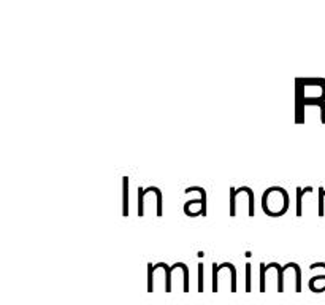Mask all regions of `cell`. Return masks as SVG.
Returning <instances> with one entry per match:
<instances>
[{
  "label": "cell",
  "instance_id": "obj_13",
  "mask_svg": "<svg viewBox=\"0 0 325 305\" xmlns=\"http://www.w3.org/2000/svg\"><path fill=\"white\" fill-rule=\"evenodd\" d=\"M203 277H205L203 262H199V292H203V289H205V282H203Z\"/></svg>",
  "mask_w": 325,
  "mask_h": 305
},
{
  "label": "cell",
  "instance_id": "obj_7",
  "mask_svg": "<svg viewBox=\"0 0 325 305\" xmlns=\"http://www.w3.org/2000/svg\"><path fill=\"white\" fill-rule=\"evenodd\" d=\"M294 272H295V291H302V269L297 262H294Z\"/></svg>",
  "mask_w": 325,
  "mask_h": 305
},
{
  "label": "cell",
  "instance_id": "obj_9",
  "mask_svg": "<svg viewBox=\"0 0 325 305\" xmlns=\"http://www.w3.org/2000/svg\"><path fill=\"white\" fill-rule=\"evenodd\" d=\"M266 264L265 262H260V292H265L266 291V280H265V273H266Z\"/></svg>",
  "mask_w": 325,
  "mask_h": 305
},
{
  "label": "cell",
  "instance_id": "obj_3",
  "mask_svg": "<svg viewBox=\"0 0 325 305\" xmlns=\"http://www.w3.org/2000/svg\"><path fill=\"white\" fill-rule=\"evenodd\" d=\"M122 216H129V176H122Z\"/></svg>",
  "mask_w": 325,
  "mask_h": 305
},
{
  "label": "cell",
  "instance_id": "obj_8",
  "mask_svg": "<svg viewBox=\"0 0 325 305\" xmlns=\"http://www.w3.org/2000/svg\"><path fill=\"white\" fill-rule=\"evenodd\" d=\"M228 270H230V291L235 292L237 291V270L232 262H228Z\"/></svg>",
  "mask_w": 325,
  "mask_h": 305
},
{
  "label": "cell",
  "instance_id": "obj_12",
  "mask_svg": "<svg viewBox=\"0 0 325 305\" xmlns=\"http://www.w3.org/2000/svg\"><path fill=\"white\" fill-rule=\"evenodd\" d=\"M324 200H325V189L324 188H319V203H317V205H319V216L321 218H324V215H325V208H324Z\"/></svg>",
  "mask_w": 325,
  "mask_h": 305
},
{
  "label": "cell",
  "instance_id": "obj_5",
  "mask_svg": "<svg viewBox=\"0 0 325 305\" xmlns=\"http://www.w3.org/2000/svg\"><path fill=\"white\" fill-rule=\"evenodd\" d=\"M228 210H230V216H237V189L230 188V203H228Z\"/></svg>",
  "mask_w": 325,
  "mask_h": 305
},
{
  "label": "cell",
  "instance_id": "obj_10",
  "mask_svg": "<svg viewBox=\"0 0 325 305\" xmlns=\"http://www.w3.org/2000/svg\"><path fill=\"white\" fill-rule=\"evenodd\" d=\"M252 289V265L246 264V292H251Z\"/></svg>",
  "mask_w": 325,
  "mask_h": 305
},
{
  "label": "cell",
  "instance_id": "obj_11",
  "mask_svg": "<svg viewBox=\"0 0 325 305\" xmlns=\"http://www.w3.org/2000/svg\"><path fill=\"white\" fill-rule=\"evenodd\" d=\"M218 277H219V265L218 264H213V292H218V289H219V280H218Z\"/></svg>",
  "mask_w": 325,
  "mask_h": 305
},
{
  "label": "cell",
  "instance_id": "obj_4",
  "mask_svg": "<svg viewBox=\"0 0 325 305\" xmlns=\"http://www.w3.org/2000/svg\"><path fill=\"white\" fill-rule=\"evenodd\" d=\"M313 193V186H306V188H297V216L300 218L303 215V196Z\"/></svg>",
  "mask_w": 325,
  "mask_h": 305
},
{
  "label": "cell",
  "instance_id": "obj_1",
  "mask_svg": "<svg viewBox=\"0 0 325 305\" xmlns=\"http://www.w3.org/2000/svg\"><path fill=\"white\" fill-rule=\"evenodd\" d=\"M289 194L281 186H271L262 194V210L271 218H279L289 210Z\"/></svg>",
  "mask_w": 325,
  "mask_h": 305
},
{
  "label": "cell",
  "instance_id": "obj_2",
  "mask_svg": "<svg viewBox=\"0 0 325 305\" xmlns=\"http://www.w3.org/2000/svg\"><path fill=\"white\" fill-rule=\"evenodd\" d=\"M317 267H322V269L325 270V262H314L309 265V269L314 270V269H317ZM309 289L313 292H317V294L325 291V273H322V275H316L309 280Z\"/></svg>",
  "mask_w": 325,
  "mask_h": 305
},
{
  "label": "cell",
  "instance_id": "obj_6",
  "mask_svg": "<svg viewBox=\"0 0 325 305\" xmlns=\"http://www.w3.org/2000/svg\"><path fill=\"white\" fill-rule=\"evenodd\" d=\"M154 265L148 262V292H154Z\"/></svg>",
  "mask_w": 325,
  "mask_h": 305
}]
</instances>
